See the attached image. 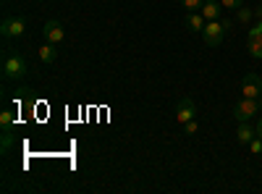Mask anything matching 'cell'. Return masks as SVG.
<instances>
[{
    "label": "cell",
    "instance_id": "1",
    "mask_svg": "<svg viewBox=\"0 0 262 194\" xmlns=\"http://www.w3.org/2000/svg\"><path fill=\"white\" fill-rule=\"evenodd\" d=\"M0 69H3V79H6V81H21V79L27 76V71H29L24 55H18V53L11 50V48L3 50V58H0Z\"/></svg>",
    "mask_w": 262,
    "mask_h": 194
},
{
    "label": "cell",
    "instance_id": "2",
    "mask_svg": "<svg viewBox=\"0 0 262 194\" xmlns=\"http://www.w3.org/2000/svg\"><path fill=\"white\" fill-rule=\"evenodd\" d=\"M228 29H231V21H228V18L207 21L205 29H202V39H205V45H207V48H221Z\"/></svg>",
    "mask_w": 262,
    "mask_h": 194
},
{
    "label": "cell",
    "instance_id": "3",
    "mask_svg": "<svg viewBox=\"0 0 262 194\" xmlns=\"http://www.w3.org/2000/svg\"><path fill=\"white\" fill-rule=\"evenodd\" d=\"M0 34L3 39H18L27 34V18L18 13H6L3 21H0Z\"/></svg>",
    "mask_w": 262,
    "mask_h": 194
},
{
    "label": "cell",
    "instance_id": "4",
    "mask_svg": "<svg viewBox=\"0 0 262 194\" xmlns=\"http://www.w3.org/2000/svg\"><path fill=\"white\" fill-rule=\"evenodd\" d=\"M257 113H262V102H259V97H244V100H238V102L233 105V118H236L238 123L254 118Z\"/></svg>",
    "mask_w": 262,
    "mask_h": 194
},
{
    "label": "cell",
    "instance_id": "5",
    "mask_svg": "<svg viewBox=\"0 0 262 194\" xmlns=\"http://www.w3.org/2000/svg\"><path fill=\"white\" fill-rule=\"evenodd\" d=\"M242 92H244V97H262V76L249 71L242 81Z\"/></svg>",
    "mask_w": 262,
    "mask_h": 194
},
{
    "label": "cell",
    "instance_id": "6",
    "mask_svg": "<svg viewBox=\"0 0 262 194\" xmlns=\"http://www.w3.org/2000/svg\"><path fill=\"white\" fill-rule=\"evenodd\" d=\"M191 118H196V105H194L191 97H181L179 105H176V121L184 126V123L191 121Z\"/></svg>",
    "mask_w": 262,
    "mask_h": 194
},
{
    "label": "cell",
    "instance_id": "7",
    "mask_svg": "<svg viewBox=\"0 0 262 194\" xmlns=\"http://www.w3.org/2000/svg\"><path fill=\"white\" fill-rule=\"evenodd\" d=\"M42 34H45V42H53V45H60L63 37H66L63 24H60V21H55V18H50V21H48L45 29H42Z\"/></svg>",
    "mask_w": 262,
    "mask_h": 194
},
{
    "label": "cell",
    "instance_id": "8",
    "mask_svg": "<svg viewBox=\"0 0 262 194\" xmlns=\"http://www.w3.org/2000/svg\"><path fill=\"white\" fill-rule=\"evenodd\" d=\"M37 55H39V60L45 63V66H53V63L58 60V45H53V42H45V45L37 48Z\"/></svg>",
    "mask_w": 262,
    "mask_h": 194
},
{
    "label": "cell",
    "instance_id": "9",
    "mask_svg": "<svg viewBox=\"0 0 262 194\" xmlns=\"http://www.w3.org/2000/svg\"><path fill=\"white\" fill-rule=\"evenodd\" d=\"M202 16L207 21H217V18H223V6H221V0H205V6H202Z\"/></svg>",
    "mask_w": 262,
    "mask_h": 194
},
{
    "label": "cell",
    "instance_id": "10",
    "mask_svg": "<svg viewBox=\"0 0 262 194\" xmlns=\"http://www.w3.org/2000/svg\"><path fill=\"white\" fill-rule=\"evenodd\" d=\"M254 137H257V132H254V126H249V121H242V123H238V132H236L238 144H249Z\"/></svg>",
    "mask_w": 262,
    "mask_h": 194
},
{
    "label": "cell",
    "instance_id": "11",
    "mask_svg": "<svg viewBox=\"0 0 262 194\" xmlns=\"http://www.w3.org/2000/svg\"><path fill=\"white\" fill-rule=\"evenodd\" d=\"M184 24H186V29H189V32H202V29H205V24H207V18H205L202 13H186Z\"/></svg>",
    "mask_w": 262,
    "mask_h": 194
},
{
    "label": "cell",
    "instance_id": "12",
    "mask_svg": "<svg viewBox=\"0 0 262 194\" xmlns=\"http://www.w3.org/2000/svg\"><path fill=\"white\" fill-rule=\"evenodd\" d=\"M247 50H249V55L252 58H262V37H252V39H247Z\"/></svg>",
    "mask_w": 262,
    "mask_h": 194
},
{
    "label": "cell",
    "instance_id": "13",
    "mask_svg": "<svg viewBox=\"0 0 262 194\" xmlns=\"http://www.w3.org/2000/svg\"><path fill=\"white\" fill-rule=\"evenodd\" d=\"M0 128H3V132H13V113L8 111H0Z\"/></svg>",
    "mask_w": 262,
    "mask_h": 194
},
{
    "label": "cell",
    "instance_id": "14",
    "mask_svg": "<svg viewBox=\"0 0 262 194\" xmlns=\"http://www.w3.org/2000/svg\"><path fill=\"white\" fill-rule=\"evenodd\" d=\"M181 6H184L186 13H196V11H202L205 0H181Z\"/></svg>",
    "mask_w": 262,
    "mask_h": 194
},
{
    "label": "cell",
    "instance_id": "15",
    "mask_svg": "<svg viewBox=\"0 0 262 194\" xmlns=\"http://www.w3.org/2000/svg\"><path fill=\"white\" fill-rule=\"evenodd\" d=\"M236 18L242 21V24H249V21L254 18V11H252V8H247V6H242V8L236 11Z\"/></svg>",
    "mask_w": 262,
    "mask_h": 194
},
{
    "label": "cell",
    "instance_id": "16",
    "mask_svg": "<svg viewBox=\"0 0 262 194\" xmlns=\"http://www.w3.org/2000/svg\"><path fill=\"white\" fill-rule=\"evenodd\" d=\"M11 147H13V132H3V142H0V149H3V153H8Z\"/></svg>",
    "mask_w": 262,
    "mask_h": 194
},
{
    "label": "cell",
    "instance_id": "17",
    "mask_svg": "<svg viewBox=\"0 0 262 194\" xmlns=\"http://www.w3.org/2000/svg\"><path fill=\"white\" fill-rule=\"evenodd\" d=\"M247 147H249V153H252V155H262V137H254Z\"/></svg>",
    "mask_w": 262,
    "mask_h": 194
},
{
    "label": "cell",
    "instance_id": "18",
    "mask_svg": "<svg viewBox=\"0 0 262 194\" xmlns=\"http://www.w3.org/2000/svg\"><path fill=\"white\" fill-rule=\"evenodd\" d=\"M221 6H223V8H233V11H238V8L244 6V0H221Z\"/></svg>",
    "mask_w": 262,
    "mask_h": 194
},
{
    "label": "cell",
    "instance_id": "19",
    "mask_svg": "<svg viewBox=\"0 0 262 194\" xmlns=\"http://www.w3.org/2000/svg\"><path fill=\"white\" fill-rule=\"evenodd\" d=\"M196 128H200V123H196V118H191L184 123V134H196Z\"/></svg>",
    "mask_w": 262,
    "mask_h": 194
},
{
    "label": "cell",
    "instance_id": "20",
    "mask_svg": "<svg viewBox=\"0 0 262 194\" xmlns=\"http://www.w3.org/2000/svg\"><path fill=\"white\" fill-rule=\"evenodd\" d=\"M254 132H257V137H262V116H259V121H257V126H254Z\"/></svg>",
    "mask_w": 262,
    "mask_h": 194
},
{
    "label": "cell",
    "instance_id": "21",
    "mask_svg": "<svg viewBox=\"0 0 262 194\" xmlns=\"http://www.w3.org/2000/svg\"><path fill=\"white\" fill-rule=\"evenodd\" d=\"M254 16H257V18H262V6H259V8H254Z\"/></svg>",
    "mask_w": 262,
    "mask_h": 194
}]
</instances>
